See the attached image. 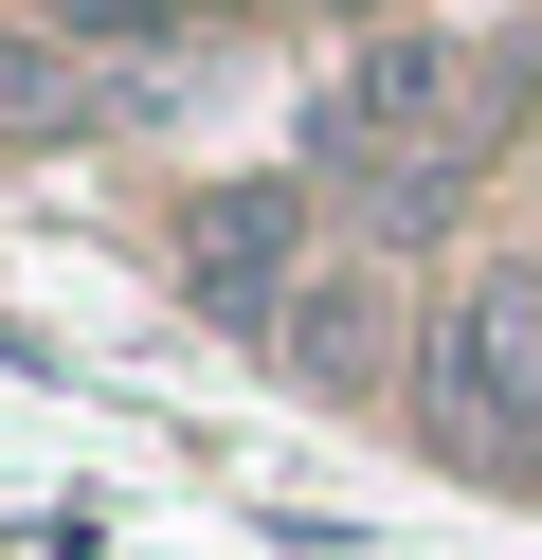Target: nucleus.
Returning a JSON list of instances; mask_svg holds the SVG:
<instances>
[{"mask_svg": "<svg viewBox=\"0 0 542 560\" xmlns=\"http://www.w3.org/2000/svg\"><path fill=\"white\" fill-rule=\"evenodd\" d=\"M488 145V73L452 37H380L344 91L308 109V199H361V218H434L452 163Z\"/></svg>", "mask_w": 542, "mask_h": 560, "instance_id": "obj_1", "label": "nucleus"}, {"mask_svg": "<svg viewBox=\"0 0 542 560\" xmlns=\"http://www.w3.org/2000/svg\"><path fill=\"white\" fill-rule=\"evenodd\" d=\"M289 254H308V182H235V199H199V235H181V290L217 307V326H289Z\"/></svg>", "mask_w": 542, "mask_h": 560, "instance_id": "obj_3", "label": "nucleus"}, {"mask_svg": "<svg viewBox=\"0 0 542 560\" xmlns=\"http://www.w3.org/2000/svg\"><path fill=\"white\" fill-rule=\"evenodd\" d=\"M434 434L488 452V470L542 452V271H470L434 307Z\"/></svg>", "mask_w": 542, "mask_h": 560, "instance_id": "obj_2", "label": "nucleus"}, {"mask_svg": "<svg viewBox=\"0 0 542 560\" xmlns=\"http://www.w3.org/2000/svg\"><path fill=\"white\" fill-rule=\"evenodd\" d=\"M163 109V55H72V37H0V145H72V127Z\"/></svg>", "mask_w": 542, "mask_h": 560, "instance_id": "obj_4", "label": "nucleus"}]
</instances>
